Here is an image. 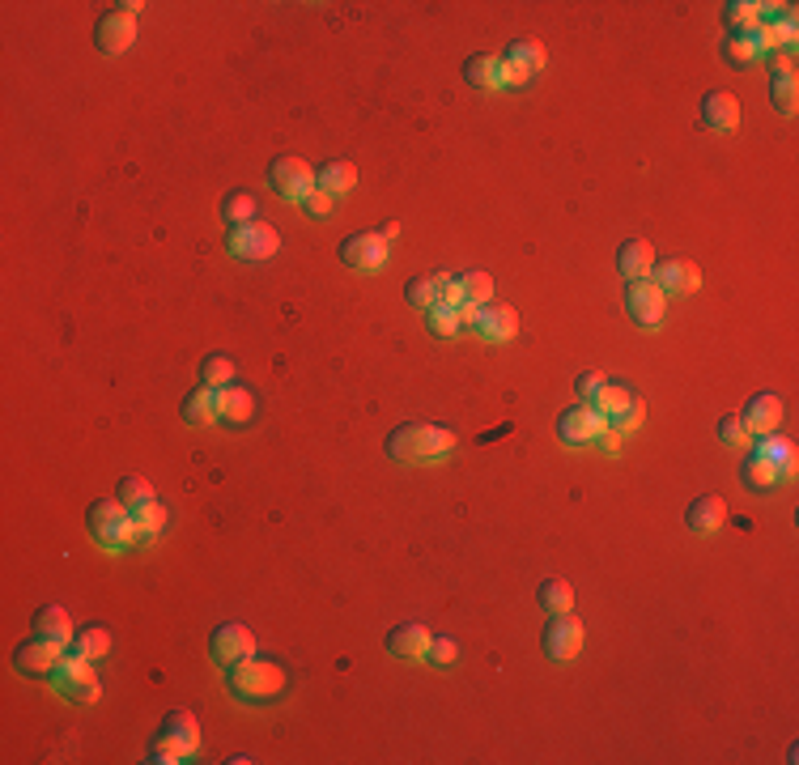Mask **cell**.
<instances>
[{"mask_svg": "<svg viewBox=\"0 0 799 765\" xmlns=\"http://www.w3.org/2000/svg\"><path fill=\"white\" fill-rule=\"evenodd\" d=\"M451 451H455V434L434 421H404L387 434V455L404 459V464H434V459H447Z\"/></svg>", "mask_w": 799, "mask_h": 765, "instance_id": "6da1fadb", "label": "cell"}, {"mask_svg": "<svg viewBox=\"0 0 799 765\" xmlns=\"http://www.w3.org/2000/svg\"><path fill=\"white\" fill-rule=\"evenodd\" d=\"M226 685H230L234 697H243V702L260 706V702H277L289 680H285L281 663H272L264 655H247V659H238V663H230V668H226Z\"/></svg>", "mask_w": 799, "mask_h": 765, "instance_id": "7a4b0ae2", "label": "cell"}, {"mask_svg": "<svg viewBox=\"0 0 799 765\" xmlns=\"http://www.w3.org/2000/svg\"><path fill=\"white\" fill-rule=\"evenodd\" d=\"M85 527H90V536L102 544V549H132V544H141L132 510L119 498L90 502V510H85Z\"/></svg>", "mask_w": 799, "mask_h": 765, "instance_id": "3957f363", "label": "cell"}, {"mask_svg": "<svg viewBox=\"0 0 799 765\" xmlns=\"http://www.w3.org/2000/svg\"><path fill=\"white\" fill-rule=\"evenodd\" d=\"M196 753H200V723H196V714L192 710H170L166 719H162L158 740H153V748H149V761L175 765V761H187V757H196Z\"/></svg>", "mask_w": 799, "mask_h": 765, "instance_id": "277c9868", "label": "cell"}, {"mask_svg": "<svg viewBox=\"0 0 799 765\" xmlns=\"http://www.w3.org/2000/svg\"><path fill=\"white\" fill-rule=\"evenodd\" d=\"M268 187L289 204H302L306 196L315 192V166L298 158V153H277L268 162Z\"/></svg>", "mask_w": 799, "mask_h": 765, "instance_id": "5b68a950", "label": "cell"}, {"mask_svg": "<svg viewBox=\"0 0 799 765\" xmlns=\"http://www.w3.org/2000/svg\"><path fill=\"white\" fill-rule=\"evenodd\" d=\"M51 685H56V693H64L68 702H98V693H102L98 676H94V663L73 655V651H64V659L56 663Z\"/></svg>", "mask_w": 799, "mask_h": 765, "instance_id": "8992f818", "label": "cell"}, {"mask_svg": "<svg viewBox=\"0 0 799 765\" xmlns=\"http://www.w3.org/2000/svg\"><path fill=\"white\" fill-rule=\"evenodd\" d=\"M226 247L230 255H238V260H272V255L281 251V234L277 226H268V221H247V226H234L226 234Z\"/></svg>", "mask_w": 799, "mask_h": 765, "instance_id": "52a82bcc", "label": "cell"}, {"mask_svg": "<svg viewBox=\"0 0 799 765\" xmlns=\"http://www.w3.org/2000/svg\"><path fill=\"white\" fill-rule=\"evenodd\" d=\"M340 264L345 268H357V272H374L387 264V238L374 234V230H353L340 238Z\"/></svg>", "mask_w": 799, "mask_h": 765, "instance_id": "ba28073f", "label": "cell"}, {"mask_svg": "<svg viewBox=\"0 0 799 765\" xmlns=\"http://www.w3.org/2000/svg\"><path fill=\"white\" fill-rule=\"evenodd\" d=\"M625 311H629V319L638 323V328H655V323L663 319V311H668V294L651 281V277H642V281H629V289H625Z\"/></svg>", "mask_w": 799, "mask_h": 765, "instance_id": "9c48e42d", "label": "cell"}, {"mask_svg": "<svg viewBox=\"0 0 799 765\" xmlns=\"http://www.w3.org/2000/svg\"><path fill=\"white\" fill-rule=\"evenodd\" d=\"M604 430H608V417L595 413L591 404H574L557 417V438L570 442V447H587V442H595Z\"/></svg>", "mask_w": 799, "mask_h": 765, "instance_id": "30bf717a", "label": "cell"}, {"mask_svg": "<svg viewBox=\"0 0 799 765\" xmlns=\"http://www.w3.org/2000/svg\"><path fill=\"white\" fill-rule=\"evenodd\" d=\"M209 655H213V663H221V668H230V663L255 655V638H251V629H247V625H238V621H221V625L213 629V634H209Z\"/></svg>", "mask_w": 799, "mask_h": 765, "instance_id": "8fae6325", "label": "cell"}, {"mask_svg": "<svg viewBox=\"0 0 799 765\" xmlns=\"http://www.w3.org/2000/svg\"><path fill=\"white\" fill-rule=\"evenodd\" d=\"M540 646H544V655L557 659V663L574 659L578 651H583V621H574V612H561V617H553L549 625H544Z\"/></svg>", "mask_w": 799, "mask_h": 765, "instance_id": "7c38bea8", "label": "cell"}, {"mask_svg": "<svg viewBox=\"0 0 799 765\" xmlns=\"http://www.w3.org/2000/svg\"><path fill=\"white\" fill-rule=\"evenodd\" d=\"M94 43H98V51H107V56H119V51H128V47L136 43V17L111 5V9L94 22Z\"/></svg>", "mask_w": 799, "mask_h": 765, "instance_id": "4fadbf2b", "label": "cell"}, {"mask_svg": "<svg viewBox=\"0 0 799 765\" xmlns=\"http://www.w3.org/2000/svg\"><path fill=\"white\" fill-rule=\"evenodd\" d=\"M64 651H68V646L34 634L30 642H22V646L13 651V668L26 672V676H51V672H56V663L64 659Z\"/></svg>", "mask_w": 799, "mask_h": 765, "instance_id": "5bb4252c", "label": "cell"}, {"mask_svg": "<svg viewBox=\"0 0 799 765\" xmlns=\"http://www.w3.org/2000/svg\"><path fill=\"white\" fill-rule=\"evenodd\" d=\"M502 64H506V85H523L544 68V47L536 39H515L506 47Z\"/></svg>", "mask_w": 799, "mask_h": 765, "instance_id": "9a60e30c", "label": "cell"}, {"mask_svg": "<svg viewBox=\"0 0 799 765\" xmlns=\"http://www.w3.org/2000/svg\"><path fill=\"white\" fill-rule=\"evenodd\" d=\"M651 281L672 298H689L697 285H702V272H697L693 260H663L651 268Z\"/></svg>", "mask_w": 799, "mask_h": 765, "instance_id": "2e32d148", "label": "cell"}, {"mask_svg": "<svg viewBox=\"0 0 799 765\" xmlns=\"http://www.w3.org/2000/svg\"><path fill=\"white\" fill-rule=\"evenodd\" d=\"M430 629L425 625H417V621H404V625H396L387 634V655H396V659H408V663H417V659H425L430 655Z\"/></svg>", "mask_w": 799, "mask_h": 765, "instance_id": "e0dca14e", "label": "cell"}, {"mask_svg": "<svg viewBox=\"0 0 799 765\" xmlns=\"http://www.w3.org/2000/svg\"><path fill=\"white\" fill-rule=\"evenodd\" d=\"M723 519H727V502L719 498V493H697V498L689 502V510H685L689 532H697V536L719 532V527H723Z\"/></svg>", "mask_w": 799, "mask_h": 765, "instance_id": "ac0fdd59", "label": "cell"}, {"mask_svg": "<svg viewBox=\"0 0 799 765\" xmlns=\"http://www.w3.org/2000/svg\"><path fill=\"white\" fill-rule=\"evenodd\" d=\"M740 417L748 425V434H774L778 421H782V396H774V391H757V396L744 404Z\"/></svg>", "mask_w": 799, "mask_h": 765, "instance_id": "d6986e66", "label": "cell"}, {"mask_svg": "<svg viewBox=\"0 0 799 765\" xmlns=\"http://www.w3.org/2000/svg\"><path fill=\"white\" fill-rule=\"evenodd\" d=\"M702 124L714 128V132H731V128H736V124H740V102H736V94L710 90V94L702 98Z\"/></svg>", "mask_w": 799, "mask_h": 765, "instance_id": "ffe728a7", "label": "cell"}, {"mask_svg": "<svg viewBox=\"0 0 799 765\" xmlns=\"http://www.w3.org/2000/svg\"><path fill=\"white\" fill-rule=\"evenodd\" d=\"M651 268H655V247L646 243V238H629V243L617 251V272L625 281L651 277Z\"/></svg>", "mask_w": 799, "mask_h": 765, "instance_id": "44dd1931", "label": "cell"}, {"mask_svg": "<svg viewBox=\"0 0 799 765\" xmlns=\"http://www.w3.org/2000/svg\"><path fill=\"white\" fill-rule=\"evenodd\" d=\"M251 413H255V396H251L247 387L230 383V387L217 391V421H226V425H247Z\"/></svg>", "mask_w": 799, "mask_h": 765, "instance_id": "7402d4cb", "label": "cell"}, {"mask_svg": "<svg viewBox=\"0 0 799 765\" xmlns=\"http://www.w3.org/2000/svg\"><path fill=\"white\" fill-rule=\"evenodd\" d=\"M464 77H468V85H476V90H498V85L506 81V64H502V56L476 51V56L464 60Z\"/></svg>", "mask_w": 799, "mask_h": 765, "instance_id": "603a6c76", "label": "cell"}, {"mask_svg": "<svg viewBox=\"0 0 799 765\" xmlns=\"http://www.w3.org/2000/svg\"><path fill=\"white\" fill-rule=\"evenodd\" d=\"M353 183H357V166L345 162V158H332V162H323L315 170V187H319V192H328L332 200L353 192Z\"/></svg>", "mask_w": 799, "mask_h": 765, "instance_id": "cb8c5ba5", "label": "cell"}, {"mask_svg": "<svg viewBox=\"0 0 799 765\" xmlns=\"http://www.w3.org/2000/svg\"><path fill=\"white\" fill-rule=\"evenodd\" d=\"M34 634L60 642V646H73V638H77L73 634V621H68V612L60 604H43L39 612H34Z\"/></svg>", "mask_w": 799, "mask_h": 765, "instance_id": "d4e9b609", "label": "cell"}, {"mask_svg": "<svg viewBox=\"0 0 799 765\" xmlns=\"http://www.w3.org/2000/svg\"><path fill=\"white\" fill-rule=\"evenodd\" d=\"M740 485L753 489V493H774L782 485V476H778V468L770 464V459H761L757 451H748L744 464H740Z\"/></svg>", "mask_w": 799, "mask_h": 765, "instance_id": "484cf974", "label": "cell"}, {"mask_svg": "<svg viewBox=\"0 0 799 765\" xmlns=\"http://www.w3.org/2000/svg\"><path fill=\"white\" fill-rule=\"evenodd\" d=\"M476 332H481L485 340H515V332H519L515 306H481V323H476Z\"/></svg>", "mask_w": 799, "mask_h": 765, "instance_id": "4316f807", "label": "cell"}, {"mask_svg": "<svg viewBox=\"0 0 799 765\" xmlns=\"http://www.w3.org/2000/svg\"><path fill=\"white\" fill-rule=\"evenodd\" d=\"M748 451H757L761 459H770V464L778 468L782 481H791V476H795V447H791L787 438H778V434H761V442H757V447H748Z\"/></svg>", "mask_w": 799, "mask_h": 765, "instance_id": "83f0119b", "label": "cell"}, {"mask_svg": "<svg viewBox=\"0 0 799 765\" xmlns=\"http://www.w3.org/2000/svg\"><path fill=\"white\" fill-rule=\"evenodd\" d=\"M442 281H447L442 272H434V277L430 272H425V277H413L404 285V302L417 306V311H434V306L442 302Z\"/></svg>", "mask_w": 799, "mask_h": 765, "instance_id": "f1b7e54d", "label": "cell"}, {"mask_svg": "<svg viewBox=\"0 0 799 765\" xmlns=\"http://www.w3.org/2000/svg\"><path fill=\"white\" fill-rule=\"evenodd\" d=\"M183 421L187 425H209V421H217V391L213 387H192L183 396Z\"/></svg>", "mask_w": 799, "mask_h": 765, "instance_id": "f546056e", "label": "cell"}, {"mask_svg": "<svg viewBox=\"0 0 799 765\" xmlns=\"http://www.w3.org/2000/svg\"><path fill=\"white\" fill-rule=\"evenodd\" d=\"M536 600L549 617H561V612H574V587L566 583V578H544V583L536 587Z\"/></svg>", "mask_w": 799, "mask_h": 765, "instance_id": "4dcf8cb0", "label": "cell"}, {"mask_svg": "<svg viewBox=\"0 0 799 765\" xmlns=\"http://www.w3.org/2000/svg\"><path fill=\"white\" fill-rule=\"evenodd\" d=\"M255 213H260V204H255V196L247 192V187H234V192L221 200V217H226V230L247 226V221H255Z\"/></svg>", "mask_w": 799, "mask_h": 765, "instance_id": "1f68e13d", "label": "cell"}, {"mask_svg": "<svg viewBox=\"0 0 799 765\" xmlns=\"http://www.w3.org/2000/svg\"><path fill=\"white\" fill-rule=\"evenodd\" d=\"M68 651L81 655V659H90V663L107 659V655H111V629H102V625L81 629V634L73 638V646H68Z\"/></svg>", "mask_w": 799, "mask_h": 765, "instance_id": "d6a6232c", "label": "cell"}, {"mask_svg": "<svg viewBox=\"0 0 799 765\" xmlns=\"http://www.w3.org/2000/svg\"><path fill=\"white\" fill-rule=\"evenodd\" d=\"M234 357H226V353H204V362H200V383L204 387H213V391H221V387H230L234 383Z\"/></svg>", "mask_w": 799, "mask_h": 765, "instance_id": "836d02e7", "label": "cell"}, {"mask_svg": "<svg viewBox=\"0 0 799 765\" xmlns=\"http://www.w3.org/2000/svg\"><path fill=\"white\" fill-rule=\"evenodd\" d=\"M770 98H774V111L795 115V107H799V81H795V73H774L770 77Z\"/></svg>", "mask_w": 799, "mask_h": 765, "instance_id": "e575fe53", "label": "cell"}, {"mask_svg": "<svg viewBox=\"0 0 799 765\" xmlns=\"http://www.w3.org/2000/svg\"><path fill=\"white\" fill-rule=\"evenodd\" d=\"M723 22L731 26V34H748L761 26V17L753 0H731V5H723Z\"/></svg>", "mask_w": 799, "mask_h": 765, "instance_id": "d590c367", "label": "cell"}, {"mask_svg": "<svg viewBox=\"0 0 799 765\" xmlns=\"http://www.w3.org/2000/svg\"><path fill=\"white\" fill-rule=\"evenodd\" d=\"M459 289H464V302H472V306H485L489 298H493V277L489 272H464V277H459Z\"/></svg>", "mask_w": 799, "mask_h": 765, "instance_id": "8d00e7d4", "label": "cell"}, {"mask_svg": "<svg viewBox=\"0 0 799 765\" xmlns=\"http://www.w3.org/2000/svg\"><path fill=\"white\" fill-rule=\"evenodd\" d=\"M132 519H136V532H141V544H149L153 536L162 532V523H166V510L158 506V498H153V502H145L141 510H132Z\"/></svg>", "mask_w": 799, "mask_h": 765, "instance_id": "74e56055", "label": "cell"}, {"mask_svg": "<svg viewBox=\"0 0 799 765\" xmlns=\"http://www.w3.org/2000/svg\"><path fill=\"white\" fill-rule=\"evenodd\" d=\"M719 442H727V447H736V451H748V447H753V434H748V425H744L740 413L719 417Z\"/></svg>", "mask_w": 799, "mask_h": 765, "instance_id": "f35d334b", "label": "cell"}, {"mask_svg": "<svg viewBox=\"0 0 799 765\" xmlns=\"http://www.w3.org/2000/svg\"><path fill=\"white\" fill-rule=\"evenodd\" d=\"M629 400H634V391H629V387H621V383H604V387H600V396L591 400V408H595V413H604V417H612V413H621V408H625Z\"/></svg>", "mask_w": 799, "mask_h": 765, "instance_id": "ab89813d", "label": "cell"}, {"mask_svg": "<svg viewBox=\"0 0 799 765\" xmlns=\"http://www.w3.org/2000/svg\"><path fill=\"white\" fill-rule=\"evenodd\" d=\"M119 502L128 510H141L145 502H153V485L145 476H124V481H119Z\"/></svg>", "mask_w": 799, "mask_h": 765, "instance_id": "60d3db41", "label": "cell"}, {"mask_svg": "<svg viewBox=\"0 0 799 765\" xmlns=\"http://www.w3.org/2000/svg\"><path fill=\"white\" fill-rule=\"evenodd\" d=\"M723 56H727V64H753L757 60V34L753 30L731 34V39L723 43Z\"/></svg>", "mask_w": 799, "mask_h": 765, "instance_id": "b9f144b4", "label": "cell"}, {"mask_svg": "<svg viewBox=\"0 0 799 765\" xmlns=\"http://www.w3.org/2000/svg\"><path fill=\"white\" fill-rule=\"evenodd\" d=\"M642 417H646V404L634 396V400H629V404L621 408V413H612V417H608V430L629 434V430H638V425H642Z\"/></svg>", "mask_w": 799, "mask_h": 765, "instance_id": "7bdbcfd3", "label": "cell"}, {"mask_svg": "<svg viewBox=\"0 0 799 765\" xmlns=\"http://www.w3.org/2000/svg\"><path fill=\"white\" fill-rule=\"evenodd\" d=\"M430 332L434 336H455L459 332V315H455V306H434V311H430Z\"/></svg>", "mask_w": 799, "mask_h": 765, "instance_id": "ee69618b", "label": "cell"}, {"mask_svg": "<svg viewBox=\"0 0 799 765\" xmlns=\"http://www.w3.org/2000/svg\"><path fill=\"white\" fill-rule=\"evenodd\" d=\"M425 659L442 663V668H447V663H455V659H459V646H455V638H447V634H434V638H430V655H425Z\"/></svg>", "mask_w": 799, "mask_h": 765, "instance_id": "f6af8a7d", "label": "cell"}, {"mask_svg": "<svg viewBox=\"0 0 799 765\" xmlns=\"http://www.w3.org/2000/svg\"><path fill=\"white\" fill-rule=\"evenodd\" d=\"M600 387H604V374H595V370L578 374V383H574V391H578V400H583V404H591L595 396H600Z\"/></svg>", "mask_w": 799, "mask_h": 765, "instance_id": "bcb514c9", "label": "cell"}, {"mask_svg": "<svg viewBox=\"0 0 799 765\" xmlns=\"http://www.w3.org/2000/svg\"><path fill=\"white\" fill-rule=\"evenodd\" d=\"M302 209L311 213V217H328V213H332V196H328V192H319V187H315V192L302 200Z\"/></svg>", "mask_w": 799, "mask_h": 765, "instance_id": "7dc6e473", "label": "cell"}, {"mask_svg": "<svg viewBox=\"0 0 799 765\" xmlns=\"http://www.w3.org/2000/svg\"><path fill=\"white\" fill-rule=\"evenodd\" d=\"M442 306H464V289H459V277L442 281Z\"/></svg>", "mask_w": 799, "mask_h": 765, "instance_id": "c3c4849f", "label": "cell"}, {"mask_svg": "<svg viewBox=\"0 0 799 765\" xmlns=\"http://www.w3.org/2000/svg\"><path fill=\"white\" fill-rule=\"evenodd\" d=\"M455 315H459V328H472L476 332V323H481V306L464 302V306H455Z\"/></svg>", "mask_w": 799, "mask_h": 765, "instance_id": "681fc988", "label": "cell"}, {"mask_svg": "<svg viewBox=\"0 0 799 765\" xmlns=\"http://www.w3.org/2000/svg\"><path fill=\"white\" fill-rule=\"evenodd\" d=\"M595 447H600V451H608V455H617V447H621V434H617V430H604L600 438H595Z\"/></svg>", "mask_w": 799, "mask_h": 765, "instance_id": "f907efd6", "label": "cell"}, {"mask_svg": "<svg viewBox=\"0 0 799 765\" xmlns=\"http://www.w3.org/2000/svg\"><path fill=\"white\" fill-rule=\"evenodd\" d=\"M115 9H124V13H132V17H136V13H141L145 5H141V0H119V5H115Z\"/></svg>", "mask_w": 799, "mask_h": 765, "instance_id": "816d5d0a", "label": "cell"}, {"mask_svg": "<svg viewBox=\"0 0 799 765\" xmlns=\"http://www.w3.org/2000/svg\"><path fill=\"white\" fill-rule=\"evenodd\" d=\"M379 234H383V238H387V243H391V238H396V234H400V221H387V226H383Z\"/></svg>", "mask_w": 799, "mask_h": 765, "instance_id": "f5cc1de1", "label": "cell"}]
</instances>
